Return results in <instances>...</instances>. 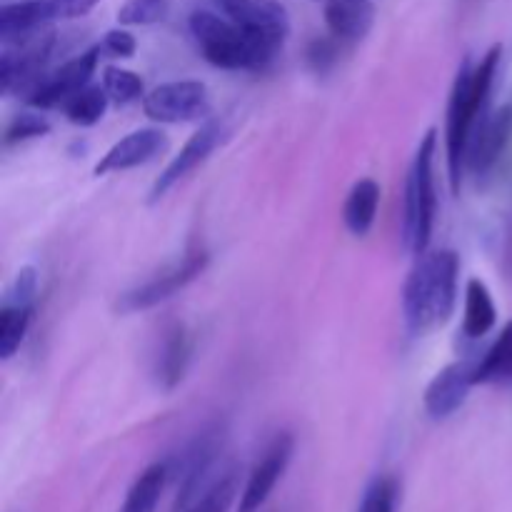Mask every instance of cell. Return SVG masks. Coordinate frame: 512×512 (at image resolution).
I'll use <instances>...</instances> for the list:
<instances>
[{
    "label": "cell",
    "mask_w": 512,
    "mask_h": 512,
    "mask_svg": "<svg viewBox=\"0 0 512 512\" xmlns=\"http://www.w3.org/2000/svg\"><path fill=\"white\" fill-rule=\"evenodd\" d=\"M340 50H343V43L328 33L325 38L310 40L308 50H305V58H308V65L315 73H328V70L338 63Z\"/></svg>",
    "instance_id": "obj_30"
},
{
    "label": "cell",
    "mask_w": 512,
    "mask_h": 512,
    "mask_svg": "<svg viewBox=\"0 0 512 512\" xmlns=\"http://www.w3.org/2000/svg\"><path fill=\"white\" fill-rule=\"evenodd\" d=\"M220 453H223V430L210 428L203 430L180 453L178 460H170V480L178 485L173 512H185L190 505L198 503L208 493L210 485L220 478L215 475Z\"/></svg>",
    "instance_id": "obj_5"
},
{
    "label": "cell",
    "mask_w": 512,
    "mask_h": 512,
    "mask_svg": "<svg viewBox=\"0 0 512 512\" xmlns=\"http://www.w3.org/2000/svg\"><path fill=\"white\" fill-rule=\"evenodd\" d=\"M512 140V105L490 110L483 123L475 128L468 148V170L478 178L493 173Z\"/></svg>",
    "instance_id": "obj_14"
},
{
    "label": "cell",
    "mask_w": 512,
    "mask_h": 512,
    "mask_svg": "<svg viewBox=\"0 0 512 512\" xmlns=\"http://www.w3.org/2000/svg\"><path fill=\"white\" fill-rule=\"evenodd\" d=\"M103 88L108 93L110 103L115 105H130L135 100L145 98L143 78L133 70L120 68V65H108L103 70Z\"/></svg>",
    "instance_id": "obj_24"
},
{
    "label": "cell",
    "mask_w": 512,
    "mask_h": 512,
    "mask_svg": "<svg viewBox=\"0 0 512 512\" xmlns=\"http://www.w3.org/2000/svg\"><path fill=\"white\" fill-rule=\"evenodd\" d=\"M170 483V460H158L148 465L130 485L120 512H155L165 488Z\"/></svg>",
    "instance_id": "obj_20"
},
{
    "label": "cell",
    "mask_w": 512,
    "mask_h": 512,
    "mask_svg": "<svg viewBox=\"0 0 512 512\" xmlns=\"http://www.w3.org/2000/svg\"><path fill=\"white\" fill-rule=\"evenodd\" d=\"M170 13V0H125L118 10L120 25H155L163 23Z\"/></svg>",
    "instance_id": "obj_27"
},
{
    "label": "cell",
    "mask_w": 512,
    "mask_h": 512,
    "mask_svg": "<svg viewBox=\"0 0 512 512\" xmlns=\"http://www.w3.org/2000/svg\"><path fill=\"white\" fill-rule=\"evenodd\" d=\"M503 45H493L480 63L465 60L455 75L445 118V158H448V178L453 193H460L465 173H468V148L475 128L490 113V98L498 78Z\"/></svg>",
    "instance_id": "obj_1"
},
{
    "label": "cell",
    "mask_w": 512,
    "mask_h": 512,
    "mask_svg": "<svg viewBox=\"0 0 512 512\" xmlns=\"http://www.w3.org/2000/svg\"><path fill=\"white\" fill-rule=\"evenodd\" d=\"M460 258L455 250L420 255L403 285V318L410 338L443 328L458 305Z\"/></svg>",
    "instance_id": "obj_2"
},
{
    "label": "cell",
    "mask_w": 512,
    "mask_h": 512,
    "mask_svg": "<svg viewBox=\"0 0 512 512\" xmlns=\"http://www.w3.org/2000/svg\"><path fill=\"white\" fill-rule=\"evenodd\" d=\"M435 155L438 133L428 130L420 140L405 180L403 243L415 258L425 255L433 243L435 215H438V190H435Z\"/></svg>",
    "instance_id": "obj_4"
},
{
    "label": "cell",
    "mask_w": 512,
    "mask_h": 512,
    "mask_svg": "<svg viewBox=\"0 0 512 512\" xmlns=\"http://www.w3.org/2000/svg\"><path fill=\"white\" fill-rule=\"evenodd\" d=\"M380 195H383V190H380L378 180L373 178H360L358 183L350 188L343 205V223L350 235L365 238V235L373 230L375 218H378Z\"/></svg>",
    "instance_id": "obj_18"
},
{
    "label": "cell",
    "mask_w": 512,
    "mask_h": 512,
    "mask_svg": "<svg viewBox=\"0 0 512 512\" xmlns=\"http://www.w3.org/2000/svg\"><path fill=\"white\" fill-rule=\"evenodd\" d=\"M40 290V275L33 265H23L18 273L13 275L10 285L5 288L3 303L8 305H35Z\"/></svg>",
    "instance_id": "obj_29"
},
{
    "label": "cell",
    "mask_w": 512,
    "mask_h": 512,
    "mask_svg": "<svg viewBox=\"0 0 512 512\" xmlns=\"http://www.w3.org/2000/svg\"><path fill=\"white\" fill-rule=\"evenodd\" d=\"M98 45H100V53H103V58H115V60L133 58L135 50H138V40H135V35L128 33V30H123V28L108 30Z\"/></svg>",
    "instance_id": "obj_31"
},
{
    "label": "cell",
    "mask_w": 512,
    "mask_h": 512,
    "mask_svg": "<svg viewBox=\"0 0 512 512\" xmlns=\"http://www.w3.org/2000/svg\"><path fill=\"white\" fill-rule=\"evenodd\" d=\"M143 113L155 123H193L210 113L208 85L200 80H170L143 98Z\"/></svg>",
    "instance_id": "obj_8"
},
{
    "label": "cell",
    "mask_w": 512,
    "mask_h": 512,
    "mask_svg": "<svg viewBox=\"0 0 512 512\" xmlns=\"http://www.w3.org/2000/svg\"><path fill=\"white\" fill-rule=\"evenodd\" d=\"M100 58H103L100 45H93V48L83 50V53L75 55V58L65 60L63 65L53 68L43 80H40V85L25 98V103L35 110L63 108L65 100L73 98L78 90L88 88Z\"/></svg>",
    "instance_id": "obj_9"
},
{
    "label": "cell",
    "mask_w": 512,
    "mask_h": 512,
    "mask_svg": "<svg viewBox=\"0 0 512 512\" xmlns=\"http://www.w3.org/2000/svg\"><path fill=\"white\" fill-rule=\"evenodd\" d=\"M108 93H105L103 85H88V88L78 90L73 98H68L63 103L65 118L70 120L78 128H90V125L100 123L108 110Z\"/></svg>",
    "instance_id": "obj_23"
},
{
    "label": "cell",
    "mask_w": 512,
    "mask_h": 512,
    "mask_svg": "<svg viewBox=\"0 0 512 512\" xmlns=\"http://www.w3.org/2000/svg\"><path fill=\"white\" fill-rule=\"evenodd\" d=\"M188 28L200 55L213 68L220 70L258 73V70L268 68L280 53L273 45L255 38L253 33L240 28L238 23L225 18L223 13H213V10H195L188 20Z\"/></svg>",
    "instance_id": "obj_3"
},
{
    "label": "cell",
    "mask_w": 512,
    "mask_h": 512,
    "mask_svg": "<svg viewBox=\"0 0 512 512\" xmlns=\"http://www.w3.org/2000/svg\"><path fill=\"white\" fill-rule=\"evenodd\" d=\"M295 453V438L290 433H278L263 450L258 463L250 470L248 480H245L243 490H240L238 505L235 512H260L268 498L273 495L275 485L283 480L285 470H288L290 460Z\"/></svg>",
    "instance_id": "obj_10"
},
{
    "label": "cell",
    "mask_w": 512,
    "mask_h": 512,
    "mask_svg": "<svg viewBox=\"0 0 512 512\" xmlns=\"http://www.w3.org/2000/svg\"><path fill=\"white\" fill-rule=\"evenodd\" d=\"M168 150V135L160 128H140L120 138L103 158L95 163L93 173L98 175H113L125 173V170L140 168V165L153 163L155 158Z\"/></svg>",
    "instance_id": "obj_15"
},
{
    "label": "cell",
    "mask_w": 512,
    "mask_h": 512,
    "mask_svg": "<svg viewBox=\"0 0 512 512\" xmlns=\"http://www.w3.org/2000/svg\"><path fill=\"white\" fill-rule=\"evenodd\" d=\"M193 360V333L185 323H173L163 335L158 363H155V378L163 390H175L185 380V373Z\"/></svg>",
    "instance_id": "obj_17"
},
{
    "label": "cell",
    "mask_w": 512,
    "mask_h": 512,
    "mask_svg": "<svg viewBox=\"0 0 512 512\" xmlns=\"http://www.w3.org/2000/svg\"><path fill=\"white\" fill-rule=\"evenodd\" d=\"M475 385H508L512 383V320L500 330L495 343L475 363Z\"/></svg>",
    "instance_id": "obj_21"
},
{
    "label": "cell",
    "mask_w": 512,
    "mask_h": 512,
    "mask_svg": "<svg viewBox=\"0 0 512 512\" xmlns=\"http://www.w3.org/2000/svg\"><path fill=\"white\" fill-rule=\"evenodd\" d=\"M213 3L225 18L273 45L275 50H283L290 35V15L280 0H213Z\"/></svg>",
    "instance_id": "obj_12"
},
{
    "label": "cell",
    "mask_w": 512,
    "mask_h": 512,
    "mask_svg": "<svg viewBox=\"0 0 512 512\" xmlns=\"http://www.w3.org/2000/svg\"><path fill=\"white\" fill-rule=\"evenodd\" d=\"M48 133H50L48 118L40 113H30V110H25V113L13 115V120L5 125L3 143L5 148H13V145L28 143V140L45 138Z\"/></svg>",
    "instance_id": "obj_28"
},
{
    "label": "cell",
    "mask_w": 512,
    "mask_h": 512,
    "mask_svg": "<svg viewBox=\"0 0 512 512\" xmlns=\"http://www.w3.org/2000/svg\"><path fill=\"white\" fill-rule=\"evenodd\" d=\"M238 498V470L228 468L210 485L208 493L185 512H230Z\"/></svg>",
    "instance_id": "obj_25"
},
{
    "label": "cell",
    "mask_w": 512,
    "mask_h": 512,
    "mask_svg": "<svg viewBox=\"0 0 512 512\" xmlns=\"http://www.w3.org/2000/svg\"><path fill=\"white\" fill-rule=\"evenodd\" d=\"M223 140H225V128L220 120H208V123L200 125V128L185 140L180 153L175 155V158L165 165L163 173L158 175V180H155L153 188H150L148 203H158V200H163L165 195L180 183V180H185L190 173H195V170H198L200 165H203L205 160L220 148Z\"/></svg>",
    "instance_id": "obj_11"
},
{
    "label": "cell",
    "mask_w": 512,
    "mask_h": 512,
    "mask_svg": "<svg viewBox=\"0 0 512 512\" xmlns=\"http://www.w3.org/2000/svg\"><path fill=\"white\" fill-rule=\"evenodd\" d=\"M325 25L343 45H355L368 38L375 23L373 0H325Z\"/></svg>",
    "instance_id": "obj_16"
},
{
    "label": "cell",
    "mask_w": 512,
    "mask_h": 512,
    "mask_svg": "<svg viewBox=\"0 0 512 512\" xmlns=\"http://www.w3.org/2000/svg\"><path fill=\"white\" fill-rule=\"evenodd\" d=\"M208 263L210 255L205 248L188 250V253L183 255V260L168 265V268L155 273L150 280H145L143 285L120 295L118 303H115V310H118L120 315H133L165 303V300L173 298L175 293L188 288L193 280H198L200 275L205 273V268H208Z\"/></svg>",
    "instance_id": "obj_6"
},
{
    "label": "cell",
    "mask_w": 512,
    "mask_h": 512,
    "mask_svg": "<svg viewBox=\"0 0 512 512\" xmlns=\"http://www.w3.org/2000/svg\"><path fill=\"white\" fill-rule=\"evenodd\" d=\"M400 485L393 475H378L368 483L358 512H398Z\"/></svg>",
    "instance_id": "obj_26"
},
{
    "label": "cell",
    "mask_w": 512,
    "mask_h": 512,
    "mask_svg": "<svg viewBox=\"0 0 512 512\" xmlns=\"http://www.w3.org/2000/svg\"><path fill=\"white\" fill-rule=\"evenodd\" d=\"M473 360H458L445 365L425 388V413L433 420H448L468 403L470 388L475 385Z\"/></svg>",
    "instance_id": "obj_13"
},
{
    "label": "cell",
    "mask_w": 512,
    "mask_h": 512,
    "mask_svg": "<svg viewBox=\"0 0 512 512\" xmlns=\"http://www.w3.org/2000/svg\"><path fill=\"white\" fill-rule=\"evenodd\" d=\"M498 323L493 293L480 278H470L465 285L463 305V335L468 340H483Z\"/></svg>",
    "instance_id": "obj_19"
},
{
    "label": "cell",
    "mask_w": 512,
    "mask_h": 512,
    "mask_svg": "<svg viewBox=\"0 0 512 512\" xmlns=\"http://www.w3.org/2000/svg\"><path fill=\"white\" fill-rule=\"evenodd\" d=\"M100 0H15L0 10V40L15 43L60 20H73L90 13Z\"/></svg>",
    "instance_id": "obj_7"
},
{
    "label": "cell",
    "mask_w": 512,
    "mask_h": 512,
    "mask_svg": "<svg viewBox=\"0 0 512 512\" xmlns=\"http://www.w3.org/2000/svg\"><path fill=\"white\" fill-rule=\"evenodd\" d=\"M35 305H0V358L10 360L25 343Z\"/></svg>",
    "instance_id": "obj_22"
}]
</instances>
